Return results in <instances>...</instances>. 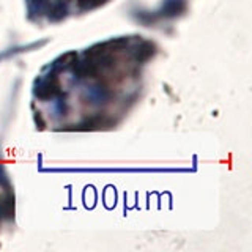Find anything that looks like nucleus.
<instances>
[{
  "label": "nucleus",
  "mask_w": 252,
  "mask_h": 252,
  "mask_svg": "<svg viewBox=\"0 0 252 252\" xmlns=\"http://www.w3.org/2000/svg\"><path fill=\"white\" fill-rule=\"evenodd\" d=\"M38 98L41 99H49L60 94V84H59V79L57 77H49L41 84V87L36 90Z\"/></svg>",
  "instance_id": "f257e3e1"
},
{
  "label": "nucleus",
  "mask_w": 252,
  "mask_h": 252,
  "mask_svg": "<svg viewBox=\"0 0 252 252\" xmlns=\"http://www.w3.org/2000/svg\"><path fill=\"white\" fill-rule=\"evenodd\" d=\"M102 2H106V0H79V8L81 10H90V8L101 5Z\"/></svg>",
  "instance_id": "f03ea898"
}]
</instances>
